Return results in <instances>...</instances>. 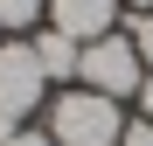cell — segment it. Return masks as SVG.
I'll return each mask as SVG.
<instances>
[{
    "mask_svg": "<svg viewBox=\"0 0 153 146\" xmlns=\"http://www.w3.org/2000/svg\"><path fill=\"white\" fill-rule=\"evenodd\" d=\"M118 132H125V111L105 90H63L49 104V139L56 146H118Z\"/></svg>",
    "mask_w": 153,
    "mask_h": 146,
    "instance_id": "cell-1",
    "label": "cell"
},
{
    "mask_svg": "<svg viewBox=\"0 0 153 146\" xmlns=\"http://www.w3.org/2000/svg\"><path fill=\"white\" fill-rule=\"evenodd\" d=\"M84 90H105V97H139L146 84V56H139V42L132 35H97L84 42Z\"/></svg>",
    "mask_w": 153,
    "mask_h": 146,
    "instance_id": "cell-2",
    "label": "cell"
},
{
    "mask_svg": "<svg viewBox=\"0 0 153 146\" xmlns=\"http://www.w3.org/2000/svg\"><path fill=\"white\" fill-rule=\"evenodd\" d=\"M42 63H35V42H0V111H14V118H28L42 104Z\"/></svg>",
    "mask_w": 153,
    "mask_h": 146,
    "instance_id": "cell-3",
    "label": "cell"
},
{
    "mask_svg": "<svg viewBox=\"0 0 153 146\" xmlns=\"http://www.w3.org/2000/svg\"><path fill=\"white\" fill-rule=\"evenodd\" d=\"M111 21H118V0H49V28H63L70 42L111 35Z\"/></svg>",
    "mask_w": 153,
    "mask_h": 146,
    "instance_id": "cell-4",
    "label": "cell"
},
{
    "mask_svg": "<svg viewBox=\"0 0 153 146\" xmlns=\"http://www.w3.org/2000/svg\"><path fill=\"white\" fill-rule=\"evenodd\" d=\"M35 63H42V77H76L84 70V42H70L63 28H42L35 35Z\"/></svg>",
    "mask_w": 153,
    "mask_h": 146,
    "instance_id": "cell-5",
    "label": "cell"
},
{
    "mask_svg": "<svg viewBox=\"0 0 153 146\" xmlns=\"http://www.w3.org/2000/svg\"><path fill=\"white\" fill-rule=\"evenodd\" d=\"M49 14V0H0V28H35Z\"/></svg>",
    "mask_w": 153,
    "mask_h": 146,
    "instance_id": "cell-6",
    "label": "cell"
},
{
    "mask_svg": "<svg viewBox=\"0 0 153 146\" xmlns=\"http://www.w3.org/2000/svg\"><path fill=\"white\" fill-rule=\"evenodd\" d=\"M132 42H139V56H146V70H153V14H132Z\"/></svg>",
    "mask_w": 153,
    "mask_h": 146,
    "instance_id": "cell-7",
    "label": "cell"
},
{
    "mask_svg": "<svg viewBox=\"0 0 153 146\" xmlns=\"http://www.w3.org/2000/svg\"><path fill=\"white\" fill-rule=\"evenodd\" d=\"M118 146H153V118H139V125H125V132H118Z\"/></svg>",
    "mask_w": 153,
    "mask_h": 146,
    "instance_id": "cell-8",
    "label": "cell"
},
{
    "mask_svg": "<svg viewBox=\"0 0 153 146\" xmlns=\"http://www.w3.org/2000/svg\"><path fill=\"white\" fill-rule=\"evenodd\" d=\"M7 146H56V139H49V132H14Z\"/></svg>",
    "mask_w": 153,
    "mask_h": 146,
    "instance_id": "cell-9",
    "label": "cell"
},
{
    "mask_svg": "<svg viewBox=\"0 0 153 146\" xmlns=\"http://www.w3.org/2000/svg\"><path fill=\"white\" fill-rule=\"evenodd\" d=\"M139 104H146V118H153V70H146V84H139Z\"/></svg>",
    "mask_w": 153,
    "mask_h": 146,
    "instance_id": "cell-10",
    "label": "cell"
},
{
    "mask_svg": "<svg viewBox=\"0 0 153 146\" xmlns=\"http://www.w3.org/2000/svg\"><path fill=\"white\" fill-rule=\"evenodd\" d=\"M125 7H132V14H153V0H125Z\"/></svg>",
    "mask_w": 153,
    "mask_h": 146,
    "instance_id": "cell-11",
    "label": "cell"
}]
</instances>
